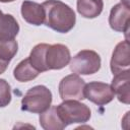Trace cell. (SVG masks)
I'll return each mask as SVG.
<instances>
[{"label":"cell","instance_id":"obj_9","mask_svg":"<svg viewBox=\"0 0 130 130\" xmlns=\"http://www.w3.org/2000/svg\"><path fill=\"white\" fill-rule=\"evenodd\" d=\"M129 42L128 40L122 41L117 46L115 47L111 62H110V67L112 73L115 75L117 73H120L125 70H129L130 67V52H129Z\"/></svg>","mask_w":130,"mask_h":130},{"label":"cell","instance_id":"obj_7","mask_svg":"<svg viewBox=\"0 0 130 130\" xmlns=\"http://www.w3.org/2000/svg\"><path fill=\"white\" fill-rule=\"evenodd\" d=\"M115 96L112 86L100 81H91L84 86V98L98 106H104L113 101Z\"/></svg>","mask_w":130,"mask_h":130},{"label":"cell","instance_id":"obj_14","mask_svg":"<svg viewBox=\"0 0 130 130\" xmlns=\"http://www.w3.org/2000/svg\"><path fill=\"white\" fill-rule=\"evenodd\" d=\"M40 72L30 64L29 59H23L20 61L13 70V76L17 81L26 82L38 77Z\"/></svg>","mask_w":130,"mask_h":130},{"label":"cell","instance_id":"obj_6","mask_svg":"<svg viewBox=\"0 0 130 130\" xmlns=\"http://www.w3.org/2000/svg\"><path fill=\"white\" fill-rule=\"evenodd\" d=\"M70 51L62 44L49 45L45 52V64L47 70H59L69 64Z\"/></svg>","mask_w":130,"mask_h":130},{"label":"cell","instance_id":"obj_20","mask_svg":"<svg viewBox=\"0 0 130 130\" xmlns=\"http://www.w3.org/2000/svg\"><path fill=\"white\" fill-rule=\"evenodd\" d=\"M3 17H4V14H3V12L0 10V26H1V24H2V21H3Z\"/></svg>","mask_w":130,"mask_h":130},{"label":"cell","instance_id":"obj_19","mask_svg":"<svg viewBox=\"0 0 130 130\" xmlns=\"http://www.w3.org/2000/svg\"><path fill=\"white\" fill-rule=\"evenodd\" d=\"M8 64H9L8 61L2 60V59L0 58V74H2V73L5 72V70H6L7 67H8Z\"/></svg>","mask_w":130,"mask_h":130},{"label":"cell","instance_id":"obj_13","mask_svg":"<svg viewBox=\"0 0 130 130\" xmlns=\"http://www.w3.org/2000/svg\"><path fill=\"white\" fill-rule=\"evenodd\" d=\"M104 8L103 0H77V11L85 18L98 17Z\"/></svg>","mask_w":130,"mask_h":130},{"label":"cell","instance_id":"obj_18","mask_svg":"<svg viewBox=\"0 0 130 130\" xmlns=\"http://www.w3.org/2000/svg\"><path fill=\"white\" fill-rule=\"evenodd\" d=\"M11 102V88L10 84L5 80L0 78V108H4Z\"/></svg>","mask_w":130,"mask_h":130},{"label":"cell","instance_id":"obj_3","mask_svg":"<svg viewBox=\"0 0 130 130\" xmlns=\"http://www.w3.org/2000/svg\"><path fill=\"white\" fill-rule=\"evenodd\" d=\"M56 107L60 118L66 126L74 123H85L91 116L90 109L77 100H65Z\"/></svg>","mask_w":130,"mask_h":130},{"label":"cell","instance_id":"obj_16","mask_svg":"<svg viewBox=\"0 0 130 130\" xmlns=\"http://www.w3.org/2000/svg\"><path fill=\"white\" fill-rule=\"evenodd\" d=\"M18 50V44L15 38L0 37V58L2 60L10 62L16 55Z\"/></svg>","mask_w":130,"mask_h":130},{"label":"cell","instance_id":"obj_15","mask_svg":"<svg viewBox=\"0 0 130 130\" xmlns=\"http://www.w3.org/2000/svg\"><path fill=\"white\" fill-rule=\"evenodd\" d=\"M49 45L48 44H38L35 46L28 56L30 64L41 73L48 71L45 64V52Z\"/></svg>","mask_w":130,"mask_h":130},{"label":"cell","instance_id":"obj_2","mask_svg":"<svg viewBox=\"0 0 130 130\" xmlns=\"http://www.w3.org/2000/svg\"><path fill=\"white\" fill-rule=\"evenodd\" d=\"M52 92L45 85H36L29 88L21 100V110L34 114H41L50 108Z\"/></svg>","mask_w":130,"mask_h":130},{"label":"cell","instance_id":"obj_8","mask_svg":"<svg viewBox=\"0 0 130 130\" xmlns=\"http://www.w3.org/2000/svg\"><path fill=\"white\" fill-rule=\"evenodd\" d=\"M129 22H130L129 4L120 2L112 7L109 16V24L112 29L119 32H125L127 35L129 30Z\"/></svg>","mask_w":130,"mask_h":130},{"label":"cell","instance_id":"obj_12","mask_svg":"<svg viewBox=\"0 0 130 130\" xmlns=\"http://www.w3.org/2000/svg\"><path fill=\"white\" fill-rule=\"evenodd\" d=\"M40 125L45 130H62L66 127L58 114L56 106H50L40 114Z\"/></svg>","mask_w":130,"mask_h":130},{"label":"cell","instance_id":"obj_17","mask_svg":"<svg viewBox=\"0 0 130 130\" xmlns=\"http://www.w3.org/2000/svg\"><path fill=\"white\" fill-rule=\"evenodd\" d=\"M19 31V25L11 14H4L2 24L0 26V37L15 38Z\"/></svg>","mask_w":130,"mask_h":130},{"label":"cell","instance_id":"obj_5","mask_svg":"<svg viewBox=\"0 0 130 130\" xmlns=\"http://www.w3.org/2000/svg\"><path fill=\"white\" fill-rule=\"evenodd\" d=\"M84 80L76 73L69 74L61 79L59 83L60 98L65 100H84Z\"/></svg>","mask_w":130,"mask_h":130},{"label":"cell","instance_id":"obj_11","mask_svg":"<svg viewBox=\"0 0 130 130\" xmlns=\"http://www.w3.org/2000/svg\"><path fill=\"white\" fill-rule=\"evenodd\" d=\"M21 15L27 23L32 25H41L45 21L43 6L34 1L24 0L21 3Z\"/></svg>","mask_w":130,"mask_h":130},{"label":"cell","instance_id":"obj_1","mask_svg":"<svg viewBox=\"0 0 130 130\" xmlns=\"http://www.w3.org/2000/svg\"><path fill=\"white\" fill-rule=\"evenodd\" d=\"M45 11L44 23L53 30L66 34L71 30L76 21L73 9L60 0H47L42 4Z\"/></svg>","mask_w":130,"mask_h":130},{"label":"cell","instance_id":"obj_21","mask_svg":"<svg viewBox=\"0 0 130 130\" xmlns=\"http://www.w3.org/2000/svg\"><path fill=\"white\" fill-rule=\"evenodd\" d=\"M14 0H0V2L2 3H7V2H13Z\"/></svg>","mask_w":130,"mask_h":130},{"label":"cell","instance_id":"obj_10","mask_svg":"<svg viewBox=\"0 0 130 130\" xmlns=\"http://www.w3.org/2000/svg\"><path fill=\"white\" fill-rule=\"evenodd\" d=\"M129 80H130V72L129 70H125L115 74L111 84L114 93L117 95L119 102L126 105H129L130 103Z\"/></svg>","mask_w":130,"mask_h":130},{"label":"cell","instance_id":"obj_4","mask_svg":"<svg viewBox=\"0 0 130 130\" xmlns=\"http://www.w3.org/2000/svg\"><path fill=\"white\" fill-rule=\"evenodd\" d=\"M70 70L81 75L96 73L101 68V57L92 50H82L70 60Z\"/></svg>","mask_w":130,"mask_h":130}]
</instances>
